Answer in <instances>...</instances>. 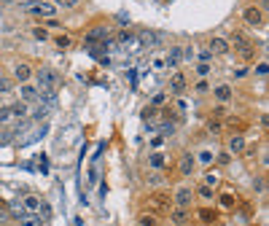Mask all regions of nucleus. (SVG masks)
I'll list each match as a JSON object with an SVG mask.
<instances>
[{"label":"nucleus","mask_w":269,"mask_h":226,"mask_svg":"<svg viewBox=\"0 0 269 226\" xmlns=\"http://www.w3.org/2000/svg\"><path fill=\"white\" fill-rule=\"evenodd\" d=\"M137 226H159V218L154 213H140L137 215Z\"/></svg>","instance_id":"412c9836"},{"label":"nucleus","mask_w":269,"mask_h":226,"mask_svg":"<svg viewBox=\"0 0 269 226\" xmlns=\"http://www.w3.org/2000/svg\"><path fill=\"white\" fill-rule=\"evenodd\" d=\"M218 180H221V178H218L215 172H205V186H210V188H215V186H218Z\"/></svg>","instance_id":"2f4dec72"},{"label":"nucleus","mask_w":269,"mask_h":226,"mask_svg":"<svg viewBox=\"0 0 269 226\" xmlns=\"http://www.w3.org/2000/svg\"><path fill=\"white\" fill-rule=\"evenodd\" d=\"M191 202H194V188L178 186L175 194H172V205L175 207H191Z\"/></svg>","instance_id":"39448f33"},{"label":"nucleus","mask_w":269,"mask_h":226,"mask_svg":"<svg viewBox=\"0 0 269 226\" xmlns=\"http://www.w3.org/2000/svg\"><path fill=\"white\" fill-rule=\"evenodd\" d=\"M14 119L11 116V108H0V127H3V124H9Z\"/></svg>","instance_id":"473e14b6"},{"label":"nucleus","mask_w":269,"mask_h":226,"mask_svg":"<svg viewBox=\"0 0 269 226\" xmlns=\"http://www.w3.org/2000/svg\"><path fill=\"white\" fill-rule=\"evenodd\" d=\"M108 38H111V33H108V27H94L92 33H86L84 43H86V46H94V43H105Z\"/></svg>","instance_id":"9d476101"},{"label":"nucleus","mask_w":269,"mask_h":226,"mask_svg":"<svg viewBox=\"0 0 269 226\" xmlns=\"http://www.w3.org/2000/svg\"><path fill=\"white\" fill-rule=\"evenodd\" d=\"M175 132V121H162V127H159V135L162 137H170Z\"/></svg>","instance_id":"bb28decb"},{"label":"nucleus","mask_w":269,"mask_h":226,"mask_svg":"<svg viewBox=\"0 0 269 226\" xmlns=\"http://www.w3.org/2000/svg\"><path fill=\"white\" fill-rule=\"evenodd\" d=\"M167 89H170L172 94H180L186 89V76L183 73H172V78H170V84H167Z\"/></svg>","instance_id":"ddd939ff"},{"label":"nucleus","mask_w":269,"mask_h":226,"mask_svg":"<svg viewBox=\"0 0 269 226\" xmlns=\"http://www.w3.org/2000/svg\"><path fill=\"white\" fill-rule=\"evenodd\" d=\"M194 194H197V196H202V199H205V202H210V199H213V196H215V191H213V188H210V186H205V183H202L199 188H197V191H194Z\"/></svg>","instance_id":"393cba45"},{"label":"nucleus","mask_w":269,"mask_h":226,"mask_svg":"<svg viewBox=\"0 0 269 226\" xmlns=\"http://www.w3.org/2000/svg\"><path fill=\"white\" fill-rule=\"evenodd\" d=\"M194 167H197V159H194V154H183V156H180V162H178V172L180 175H191Z\"/></svg>","instance_id":"f8f14e48"},{"label":"nucleus","mask_w":269,"mask_h":226,"mask_svg":"<svg viewBox=\"0 0 269 226\" xmlns=\"http://www.w3.org/2000/svg\"><path fill=\"white\" fill-rule=\"evenodd\" d=\"M52 3L57 6V9H76L78 0H52Z\"/></svg>","instance_id":"7c9ffc66"},{"label":"nucleus","mask_w":269,"mask_h":226,"mask_svg":"<svg viewBox=\"0 0 269 226\" xmlns=\"http://www.w3.org/2000/svg\"><path fill=\"white\" fill-rule=\"evenodd\" d=\"M213 94H215V100H218V103H229V100H231V94H234V92H231V86H229V84H218L215 89H213Z\"/></svg>","instance_id":"dca6fc26"},{"label":"nucleus","mask_w":269,"mask_h":226,"mask_svg":"<svg viewBox=\"0 0 269 226\" xmlns=\"http://www.w3.org/2000/svg\"><path fill=\"white\" fill-rule=\"evenodd\" d=\"M54 43H57L60 49H70V46H73V38H70V35H57Z\"/></svg>","instance_id":"c756f323"},{"label":"nucleus","mask_w":269,"mask_h":226,"mask_svg":"<svg viewBox=\"0 0 269 226\" xmlns=\"http://www.w3.org/2000/svg\"><path fill=\"white\" fill-rule=\"evenodd\" d=\"M229 43H234V46H237V52H239V57H242L245 62H250L253 57H256V46H253V43H250L248 38H245V35L234 33V35H231V41H229Z\"/></svg>","instance_id":"20e7f679"},{"label":"nucleus","mask_w":269,"mask_h":226,"mask_svg":"<svg viewBox=\"0 0 269 226\" xmlns=\"http://www.w3.org/2000/svg\"><path fill=\"white\" fill-rule=\"evenodd\" d=\"M49 111H52V108H46V105L35 103V108H33V113H30V119H33V121H38V119H46V116H49Z\"/></svg>","instance_id":"4be33fe9"},{"label":"nucleus","mask_w":269,"mask_h":226,"mask_svg":"<svg viewBox=\"0 0 269 226\" xmlns=\"http://www.w3.org/2000/svg\"><path fill=\"white\" fill-rule=\"evenodd\" d=\"M11 89H14L11 78H3V76H0V94H6V92H11Z\"/></svg>","instance_id":"72a5a7b5"},{"label":"nucleus","mask_w":269,"mask_h":226,"mask_svg":"<svg viewBox=\"0 0 269 226\" xmlns=\"http://www.w3.org/2000/svg\"><path fill=\"white\" fill-rule=\"evenodd\" d=\"M162 183H164V175L159 172V170H154V172L148 175V186H162Z\"/></svg>","instance_id":"c85d7f7f"},{"label":"nucleus","mask_w":269,"mask_h":226,"mask_svg":"<svg viewBox=\"0 0 269 226\" xmlns=\"http://www.w3.org/2000/svg\"><path fill=\"white\" fill-rule=\"evenodd\" d=\"M41 196H35V194H27L25 196V205H22V207H25V213H38V207H41Z\"/></svg>","instance_id":"a211bd4d"},{"label":"nucleus","mask_w":269,"mask_h":226,"mask_svg":"<svg viewBox=\"0 0 269 226\" xmlns=\"http://www.w3.org/2000/svg\"><path fill=\"white\" fill-rule=\"evenodd\" d=\"M43 223H46V221H43L38 213H25L19 218V226H43Z\"/></svg>","instance_id":"6ab92c4d"},{"label":"nucleus","mask_w":269,"mask_h":226,"mask_svg":"<svg viewBox=\"0 0 269 226\" xmlns=\"http://www.w3.org/2000/svg\"><path fill=\"white\" fill-rule=\"evenodd\" d=\"M170 221L175 226L188 223V207H170Z\"/></svg>","instance_id":"4468645a"},{"label":"nucleus","mask_w":269,"mask_h":226,"mask_svg":"<svg viewBox=\"0 0 269 226\" xmlns=\"http://www.w3.org/2000/svg\"><path fill=\"white\" fill-rule=\"evenodd\" d=\"M207 132H215L218 135V132H221V121H218V119H210L207 121Z\"/></svg>","instance_id":"c9c22d12"},{"label":"nucleus","mask_w":269,"mask_h":226,"mask_svg":"<svg viewBox=\"0 0 269 226\" xmlns=\"http://www.w3.org/2000/svg\"><path fill=\"white\" fill-rule=\"evenodd\" d=\"M242 19H245V25H250V27H264V14H261V9H256V6H248V9L242 11Z\"/></svg>","instance_id":"6e6552de"},{"label":"nucleus","mask_w":269,"mask_h":226,"mask_svg":"<svg viewBox=\"0 0 269 226\" xmlns=\"http://www.w3.org/2000/svg\"><path fill=\"white\" fill-rule=\"evenodd\" d=\"M180 62H183V49H180V46H172L170 52H167V57H164V68L167 70H175Z\"/></svg>","instance_id":"9b49d317"},{"label":"nucleus","mask_w":269,"mask_h":226,"mask_svg":"<svg viewBox=\"0 0 269 226\" xmlns=\"http://www.w3.org/2000/svg\"><path fill=\"white\" fill-rule=\"evenodd\" d=\"M148 167H151V170H159V172H162L164 167H167V156L162 154V151H154V154L148 156Z\"/></svg>","instance_id":"2eb2a0df"},{"label":"nucleus","mask_w":269,"mask_h":226,"mask_svg":"<svg viewBox=\"0 0 269 226\" xmlns=\"http://www.w3.org/2000/svg\"><path fill=\"white\" fill-rule=\"evenodd\" d=\"M25 11L33 14L38 19H54L57 17V6L46 3V0H33V3H25Z\"/></svg>","instance_id":"f257e3e1"},{"label":"nucleus","mask_w":269,"mask_h":226,"mask_svg":"<svg viewBox=\"0 0 269 226\" xmlns=\"http://www.w3.org/2000/svg\"><path fill=\"white\" fill-rule=\"evenodd\" d=\"M226 145H229V154H242L245 151V137L242 135H231Z\"/></svg>","instance_id":"f3484780"},{"label":"nucleus","mask_w":269,"mask_h":226,"mask_svg":"<svg viewBox=\"0 0 269 226\" xmlns=\"http://www.w3.org/2000/svg\"><path fill=\"white\" fill-rule=\"evenodd\" d=\"M210 52H213V57L218 54V57H226L229 52H231V43L226 41V38H221V35H215V38H210Z\"/></svg>","instance_id":"1a4fd4ad"},{"label":"nucleus","mask_w":269,"mask_h":226,"mask_svg":"<svg viewBox=\"0 0 269 226\" xmlns=\"http://www.w3.org/2000/svg\"><path fill=\"white\" fill-rule=\"evenodd\" d=\"M11 116H14V119H27V116H30V108H27V103H22V100H19V103L11 105Z\"/></svg>","instance_id":"aec40b11"},{"label":"nucleus","mask_w":269,"mask_h":226,"mask_svg":"<svg viewBox=\"0 0 269 226\" xmlns=\"http://www.w3.org/2000/svg\"><path fill=\"white\" fill-rule=\"evenodd\" d=\"M164 100H167V94H164V92H159V94H154V100H151V105H154V108H159V105H164Z\"/></svg>","instance_id":"e433bc0d"},{"label":"nucleus","mask_w":269,"mask_h":226,"mask_svg":"<svg viewBox=\"0 0 269 226\" xmlns=\"http://www.w3.org/2000/svg\"><path fill=\"white\" fill-rule=\"evenodd\" d=\"M210 73H213V65H207V62H197V76H199V78H207Z\"/></svg>","instance_id":"cd10ccee"},{"label":"nucleus","mask_w":269,"mask_h":226,"mask_svg":"<svg viewBox=\"0 0 269 226\" xmlns=\"http://www.w3.org/2000/svg\"><path fill=\"white\" fill-rule=\"evenodd\" d=\"M194 159H197L199 164H213V162H215V154H213L210 148H202V151H199V156H194Z\"/></svg>","instance_id":"5701e85b"},{"label":"nucleus","mask_w":269,"mask_h":226,"mask_svg":"<svg viewBox=\"0 0 269 226\" xmlns=\"http://www.w3.org/2000/svg\"><path fill=\"white\" fill-rule=\"evenodd\" d=\"M33 78L38 81L35 86H41V89H57V86H60V73L52 70V68H38L33 73Z\"/></svg>","instance_id":"f03ea898"},{"label":"nucleus","mask_w":269,"mask_h":226,"mask_svg":"<svg viewBox=\"0 0 269 226\" xmlns=\"http://www.w3.org/2000/svg\"><path fill=\"white\" fill-rule=\"evenodd\" d=\"M237 205V196H234V191H226V194H221V207H234Z\"/></svg>","instance_id":"b1692460"},{"label":"nucleus","mask_w":269,"mask_h":226,"mask_svg":"<svg viewBox=\"0 0 269 226\" xmlns=\"http://www.w3.org/2000/svg\"><path fill=\"white\" fill-rule=\"evenodd\" d=\"M245 76H248V68H239V70L234 73V78H245Z\"/></svg>","instance_id":"37998d69"},{"label":"nucleus","mask_w":269,"mask_h":226,"mask_svg":"<svg viewBox=\"0 0 269 226\" xmlns=\"http://www.w3.org/2000/svg\"><path fill=\"white\" fill-rule=\"evenodd\" d=\"M38 94H41V89H38V86H35L33 81L19 84V100H22V103H27V105L38 103Z\"/></svg>","instance_id":"423d86ee"},{"label":"nucleus","mask_w":269,"mask_h":226,"mask_svg":"<svg viewBox=\"0 0 269 226\" xmlns=\"http://www.w3.org/2000/svg\"><path fill=\"white\" fill-rule=\"evenodd\" d=\"M199 62H213V52H210V49H199Z\"/></svg>","instance_id":"f704fd0d"},{"label":"nucleus","mask_w":269,"mask_h":226,"mask_svg":"<svg viewBox=\"0 0 269 226\" xmlns=\"http://www.w3.org/2000/svg\"><path fill=\"white\" fill-rule=\"evenodd\" d=\"M215 159H218V162H221V164H229V162H231V154L226 151V154H221V156H215Z\"/></svg>","instance_id":"79ce46f5"},{"label":"nucleus","mask_w":269,"mask_h":226,"mask_svg":"<svg viewBox=\"0 0 269 226\" xmlns=\"http://www.w3.org/2000/svg\"><path fill=\"white\" fill-rule=\"evenodd\" d=\"M145 205H148L151 213H170V207H172V196L170 194H151L148 199H145Z\"/></svg>","instance_id":"7ed1b4c3"},{"label":"nucleus","mask_w":269,"mask_h":226,"mask_svg":"<svg viewBox=\"0 0 269 226\" xmlns=\"http://www.w3.org/2000/svg\"><path fill=\"white\" fill-rule=\"evenodd\" d=\"M162 140H164V137L159 135V137H154V143H151V145H154V148H162Z\"/></svg>","instance_id":"c03bdc74"},{"label":"nucleus","mask_w":269,"mask_h":226,"mask_svg":"<svg viewBox=\"0 0 269 226\" xmlns=\"http://www.w3.org/2000/svg\"><path fill=\"white\" fill-rule=\"evenodd\" d=\"M207 89H210V86H207V81H205V78H202V81L197 84V92H199V94H205Z\"/></svg>","instance_id":"a19ab883"},{"label":"nucleus","mask_w":269,"mask_h":226,"mask_svg":"<svg viewBox=\"0 0 269 226\" xmlns=\"http://www.w3.org/2000/svg\"><path fill=\"white\" fill-rule=\"evenodd\" d=\"M183 60H186V62H191V60H194V49H191V46H186V49H183Z\"/></svg>","instance_id":"58836bf2"},{"label":"nucleus","mask_w":269,"mask_h":226,"mask_svg":"<svg viewBox=\"0 0 269 226\" xmlns=\"http://www.w3.org/2000/svg\"><path fill=\"white\" fill-rule=\"evenodd\" d=\"M197 215H199L202 223H213V221H215V210H207V207H202Z\"/></svg>","instance_id":"a878e982"},{"label":"nucleus","mask_w":269,"mask_h":226,"mask_svg":"<svg viewBox=\"0 0 269 226\" xmlns=\"http://www.w3.org/2000/svg\"><path fill=\"white\" fill-rule=\"evenodd\" d=\"M33 35H35L38 41H46V38H49V35H46V30H41V27H35V30H33Z\"/></svg>","instance_id":"4c0bfd02"},{"label":"nucleus","mask_w":269,"mask_h":226,"mask_svg":"<svg viewBox=\"0 0 269 226\" xmlns=\"http://www.w3.org/2000/svg\"><path fill=\"white\" fill-rule=\"evenodd\" d=\"M256 76H261V78L266 76V62H258V65H256Z\"/></svg>","instance_id":"ea45409f"},{"label":"nucleus","mask_w":269,"mask_h":226,"mask_svg":"<svg viewBox=\"0 0 269 226\" xmlns=\"http://www.w3.org/2000/svg\"><path fill=\"white\" fill-rule=\"evenodd\" d=\"M33 65H27V62H17L14 65V81L17 84H27V81H33Z\"/></svg>","instance_id":"0eeeda50"}]
</instances>
